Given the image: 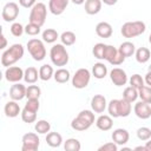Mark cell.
<instances>
[{"instance_id":"cell-53","label":"cell","mask_w":151,"mask_h":151,"mask_svg":"<svg viewBox=\"0 0 151 151\" xmlns=\"http://www.w3.org/2000/svg\"><path fill=\"white\" fill-rule=\"evenodd\" d=\"M149 42L151 44V33H150V35H149Z\"/></svg>"},{"instance_id":"cell-7","label":"cell","mask_w":151,"mask_h":151,"mask_svg":"<svg viewBox=\"0 0 151 151\" xmlns=\"http://www.w3.org/2000/svg\"><path fill=\"white\" fill-rule=\"evenodd\" d=\"M91 80V72L87 68H79L76 71V73L72 77V86L74 88L81 90L85 88Z\"/></svg>"},{"instance_id":"cell-31","label":"cell","mask_w":151,"mask_h":151,"mask_svg":"<svg viewBox=\"0 0 151 151\" xmlns=\"http://www.w3.org/2000/svg\"><path fill=\"white\" fill-rule=\"evenodd\" d=\"M138 97H139L138 90L134 88V87H132L131 85L127 86V87L124 90V92H123V98H124L125 100H127L129 103H134Z\"/></svg>"},{"instance_id":"cell-14","label":"cell","mask_w":151,"mask_h":151,"mask_svg":"<svg viewBox=\"0 0 151 151\" xmlns=\"http://www.w3.org/2000/svg\"><path fill=\"white\" fill-rule=\"evenodd\" d=\"M107 107L106 98L103 94H94L91 99V109L94 113H103Z\"/></svg>"},{"instance_id":"cell-11","label":"cell","mask_w":151,"mask_h":151,"mask_svg":"<svg viewBox=\"0 0 151 151\" xmlns=\"http://www.w3.org/2000/svg\"><path fill=\"white\" fill-rule=\"evenodd\" d=\"M110 79L116 86H124L129 81L126 72L120 67H114L110 72Z\"/></svg>"},{"instance_id":"cell-40","label":"cell","mask_w":151,"mask_h":151,"mask_svg":"<svg viewBox=\"0 0 151 151\" xmlns=\"http://www.w3.org/2000/svg\"><path fill=\"white\" fill-rule=\"evenodd\" d=\"M137 137L139 140L142 142H146L147 139L151 138V129L146 127V126H142L137 130Z\"/></svg>"},{"instance_id":"cell-39","label":"cell","mask_w":151,"mask_h":151,"mask_svg":"<svg viewBox=\"0 0 151 151\" xmlns=\"http://www.w3.org/2000/svg\"><path fill=\"white\" fill-rule=\"evenodd\" d=\"M129 83H130V85H131L132 87L139 90L142 86H144V83H145V81H144V78H143L140 74L136 73V74H132V76L130 77Z\"/></svg>"},{"instance_id":"cell-10","label":"cell","mask_w":151,"mask_h":151,"mask_svg":"<svg viewBox=\"0 0 151 151\" xmlns=\"http://www.w3.org/2000/svg\"><path fill=\"white\" fill-rule=\"evenodd\" d=\"M19 15V6L18 4L11 1V2H7L4 8H2V12H1V17L4 19V21L6 22H13Z\"/></svg>"},{"instance_id":"cell-51","label":"cell","mask_w":151,"mask_h":151,"mask_svg":"<svg viewBox=\"0 0 151 151\" xmlns=\"http://www.w3.org/2000/svg\"><path fill=\"white\" fill-rule=\"evenodd\" d=\"M70 1H72L74 5H81V4H84L86 0H70Z\"/></svg>"},{"instance_id":"cell-5","label":"cell","mask_w":151,"mask_h":151,"mask_svg":"<svg viewBox=\"0 0 151 151\" xmlns=\"http://www.w3.org/2000/svg\"><path fill=\"white\" fill-rule=\"evenodd\" d=\"M27 50L28 53L31 54V57L35 60V61H41L45 59L46 57V47L44 45V40L40 39H29L27 41Z\"/></svg>"},{"instance_id":"cell-15","label":"cell","mask_w":151,"mask_h":151,"mask_svg":"<svg viewBox=\"0 0 151 151\" xmlns=\"http://www.w3.org/2000/svg\"><path fill=\"white\" fill-rule=\"evenodd\" d=\"M70 0H50L48 1V9L54 15H60L65 12Z\"/></svg>"},{"instance_id":"cell-47","label":"cell","mask_w":151,"mask_h":151,"mask_svg":"<svg viewBox=\"0 0 151 151\" xmlns=\"http://www.w3.org/2000/svg\"><path fill=\"white\" fill-rule=\"evenodd\" d=\"M0 39H1V46H0V48H1V50H4V48L7 46V39H6V37H5V34H4V33H1Z\"/></svg>"},{"instance_id":"cell-48","label":"cell","mask_w":151,"mask_h":151,"mask_svg":"<svg viewBox=\"0 0 151 151\" xmlns=\"http://www.w3.org/2000/svg\"><path fill=\"white\" fill-rule=\"evenodd\" d=\"M144 81L147 86H151V72L147 71V73L145 74V78H144Z\"/></svg>"},{"instance_id":"cell-22","label":"cell","mask_w":151,"mask_h":151,"mask_svg":"<svg viewBox=\"0 0 151 151\" xmlns=\"http://www.w3.org/2000/svg\"><path fill=\"white\" fill-rule=\"evenodd\" d=\"M120 54L125 58H129V57H132L136 52V46L133 45V42L131 41H124L120 44V46L118 47Z\"/></svg>"},{"instance_id":"cell-20","label":"cell","mask_w":151,"mask_h":151,"mask_svg":"<svg viewBox=\"0 0 151 151\" xmlns=\"http://www.w3.org/2000/svg\"><path fill=\"white\" fill-rule=\"evenodd\" d=\"M113 125V120L111 116L107 114H100L97 119H96V126L101 130V131H109L112 129Z\"/></svg>"},{"instance_id":"cell-37","label":"cell","mask_w":151,"mask_h":151,"mask_svg":"<svg viewBox=\"0 0 151 151\" xmlns=\"http://www.w3.org/2000/svg\"><path fill=\"white\" fill-rule=\"evenodd\" d=\"M21 119H22V122H25L27 124L34 123L37 120V112H33V111L22 109L21 110Z\"/></svg>"},{"instance_id":"cell-34","label":"cell","mask_w":151,"mask_h":151,"mask_svg":"<svg viewBox=\"0 0 151 151\" xmlns=\"http://www.w3.org/2000/svg\"><path fill=\"white\" fill-rule=\"evenodd\" d=\"M64 149L66 151H80L81 144L76 138H68L66 142H64Z\"/></svg>"},{"instance_id":"cell-18","label":"cell","mask_w":151,"mask_h":151,"mask_svg":"<svg viewBox=\"0 0 151 151\" xmlns=\"http://www.w3.org/2000/svg\"><path fill=\"white\" fill-rule=\"evenodd\" d=\"M4 112L6 114V117L8 118H15L18 117L19 114H21V109L19 106V104L17 103V100H9L5 104V107H4Z\"/></svg>"},{"instance_id":"cell-19","label":"cell","mask_w":151,"mask_h":151,"mask_svg":"<svg viewBox=\"0 0 151 151\" xmlns=\"http://www.w3.org/2000/svg\"><path fill=\"white\" fill-rule=\"evenodd\" d=\"M112 32H113L112 26L106 21H100L96 26V33L100 38H104V39L110 38L112 35Z\"/></svg>"},{"instance_id":"cell-28","label":"cell","mask_w":151,"mask_h":151,"mask_svg":"<svg viewBox=\"0 0 151 151\" xmlns=\"http://www.w3.org/2000/svg\"><path fill=\"white\" fill-rule=\"evenodd\" d=\"M131 103H129L127 100H125L124 98L119 99V103H118V116L119 117H129L130 113H131Z\"/></svg>"},{"instance_id":"cell-42","label":"cell","mask_w":151,"mask_h":151,"mask_svg":"<svg viewBox=\"0 0 151 151\" xmlns=\"http://www.w3.org/2000/svg\"><path fill=\"white\" fill-rule=\"evenodd\" d=\"M107 111L111 117L118 118V99H112L107 104Z\"/></svg>"},{"instance_id":"cell-16","label":"cell","mask_w":151,"mask_h":151,"mask_svg":"<svg viewBox=\"0 0 151 151\" xmlns=\"http://www.w3.org/2000/svg\"><path fill=\"white\" fill-rule=\"evenodd\" d=\"M111 137H112V140H113L117 145H122V146H124V145L129 142V139H130V133H129L127 130L119 127V129L113 130Z\"/></svg>"},{"instance_id":"cell-35","label":"cell","mask_w":151,"mask_h":151,"mask_svg":"<svg viewBox=\"0 0 151 151\" xmlns=\"http://www.w3.org/2000/svg\"><path fill=\"white\" fill-rule=\"evenodd\" d=\"M41 94V90L38 85H29L26 88V98L27 99H39Z\"/></svg>"},{"instance_id":"cell-13","label":"cell","mask_w":151,"mask_h":151,"mask_svg":"<svg viewBox=\"0 0 151 151\" xmlns=\"http://www.w3.org/2000/svg\"><path fill=\"white\" fill-rule=\"evenodd\" d=\"M133 112L140 119H149L151 117V106H150L149 103H145V101L140 100V101L134 104Z\"/></svg>"},{"instance_id":"cell-21","label":"cell","mask_w":151,"mask_h":151,"mask_svg":"<svg viewBox=\"0 0 151 151\" xmlns=\"http://www.w3.org/2000/svg\"><path fill=\"white\" fill-rule=\"evenodd\" d=\"M103 1L101 0H86L85 1V12L88 15L98 14L101 9Z\"/></svg>"},{"instance_id":"cell-45","label":"cell","mask_w":151,"mask_h":151,"mask_svg":"<svg viewBox=\"0 0 151 151\" xmlns=\"http://www.w3.org/2000/svg\"><path fill=\"white\" fill-rule=\"evenodd\" d=\"M98 151H118V145L112 140V142L105 143L101 146H99Z\"/></svg>"},{"instance_id":"cell-46","label":"cell","mask_w":151,"mask_h":151,"mask_svg":"<svg viewBox=\"0 0 151 151\" xmlns=\"http://www.w3.org/2000/svg\"><path fill=\"white\" fill-rule=\"evenodd\" d=\"M19 4L24 8H32L37 4V0H19Z\"/></svg>"},{"instance_id":"cell-8","label":"cell","mask_w":151,"mask_h":151,"mask_svg":"<svg viewBox=\"0 0 151 151\" xmlns=\"http://www.w3.org/2000/svg\"><path fill=\"white\" fill-rule=\"evenodd\" d=\"M125 59L126 58L120 54L118 48H116L113 45H106L105 53H104V60L109 61L111 65L119 66V65H122L124 63Z\"/></svg>"},{"instance_id":"cell-12","label":"cell","mask_w":151,"mask_h":151,"mask_svg":"<svg viewBox=\"0 0 151 151\" xmlns=\"http://www.w3.org/2000/svg\"><path fill=\"white\" fill-rule=\"evenodd\" d=\"M24 72L25 71L19 66H9L5 71V79L9 83H19L24 79Z\"/></svg>"},{"instance_id":"cell-30","label":"cell","mask_w":151,"mask_h":151,"mask_svg":"<svg viewBox=\"0 0 151 151\" xmlns=\"http://www.w3.org/2000/svg\"><path fill=\"white\" fill-rule=\"evenodd\" d=\"M54 76V71H53V67L51 65H42L40 68H39V78L42 80V81H47L50 80L52 77Z\"/></svg>"},{"instance_id":"cell-25","label":"cell","mask_w":151,"mask_h":151,"mask_svg":"<svg viewBox=\"0 0 151 151\" xmlns=\"http://www.w3.org/2000/svg\"><path fill=\"white\" fill-rule=\"evenodd\" d=\"M39 78V72L34 66H29L24 72V80L27 84H34Z\"/></svg>"},{"instance_id":"cell-41","label":"cell","mask_w":151,"mask_h":151,"mask_svg":"<svg viewBox=\"0 0 151 151\" xmlns=\"http://www.w3.org/2000/svg\"><path fill=\"white\" fill-rule=\"evenodd\" d=\"M40 28H41V26H39L37 24H33V22H29L25 26V33L28 34V35L34 37V35H38L40 33V31H41Z\"/></svg>"},{"instance_id":"cell-50","label":"cell","mask_w":151,"mask_h":151,"mask_svg":"<svg viewBox=\"0 0 151 151\" xmlns=\"http://www.w3.org/2000/svg\"><path fill=\"white\" fill-rule=\"evenodd\" d=\"M145 147H146V151H151V138L146 140V143H145Z\"/></svg>"},{"instance_id":"cell-4","label":"cell","mask_w":151,"mask_h":151,"mask_svg":"<svg viewBox=\"0 0 151 151\" xmlns=\"http://www.w3.org/2000/svg\"><path fill=\"white\" fill-rule=\"evenodd\" d=\"M146 29V25L143 21H127L125 24H123L122 28H120V33L124 38H136L140 34H143Z\"/></svg>"},{"instance_id":"cell-24","label":"cell","mask_w":151,"mask_h":151,"mask_svg":"<svg viewBox=\"0 0 151 151\" xmlns=\"http://www.w3.org/2000/svg\"><path fill=\"white\" fill-rule=\"evenodd\" d=\"M92 76L97 79H104L107 76V67L104 63H96L92 67Z\"/></svg>"},{"instance_id":"cell-33","label":"cell","mask_w":151,"mask_h":151,"mask_svg":"<svg viewBox=\"0 0 151 151\" xmlns=\"http://www.w3.org/2000/svg\"><path fill=\"white\" fill-rule=\"evenodd\" d=\"M60 40H61V44L63 45H65V46H72L76 42L77 37H76V34L72 31H65V32L61 33Z\"/></svg>"},{"instance_id":"cell-2","label":"cell","mask_w":151,"mask_h":151,"mask_svg":"<svg viewBox=\"0 0 151 151\" xmlns=\"http://www.w3.org/2000/svg\"><path fill=\"white\" fill-rule=\"evenodd\" d=\"M94 123V113L91 110H83L71 122V127L76 131H85Z\"/></svg>"},{"instance_id":"cell-17","label":"cell","mask_w":151,"mask_h":151,"mask_svg":"<svg viewBox=\"0 0 151 151\" xmlns=\"http://www.w3.org/2000/svg\"><path fill=\"white\" fill-rule=\"evenodd\" d=\"M26 88L27 87L25 85H22L20 83H14V85H12L11 88H9V97H11V99L17 100V101L24 99L26 97Z\"/></svg>"},{"instance_id":"cell-26","label":"cell","mask_w":151,"mask_h":151,"mask_svg":"<svg viewBox=\"0 0 151 151\" xmlns=\"http://www.w3.org/2000/svg\"><path fill=\"white\" fill-rule=\"evenodd\" d=\"M46 143L51 147H59L63 144V137L58 132H48L46 134Z\"/></svg>"},{"instance_id":"cell-27","label":"cell","mask_w":151,"mask_h":151,"mask_svg":"<svg viewBox=\"0 0 151 151\" xmlns=\"http://www.w3.org/2000/svg\"><path fill=\"white\" fill-rule=\"evenodd\" d=\"M53 78H54V80H55L57 83H59V84H65V83H67V81L70 80L71 74H70V71H68V70H66V68H64V67H60V68H58V70L54 72Z\"/></svg>"},{"instance_id":"cell-54","label":"cell","mask_w":151,"mask_h":151,"mask_svg":"<svg viewBox=\"0 0 151 151\" xmlns=\"http://www.w3.org/2000/svg\"><path fill=\"white\" fill-rule=\"evenodd\" d=\"M147 71H149V72H151V64H150V66H149V68H147Z\"/></svg>"},{"instance_id":"cell-9","label":"cell","mask_w":151,"mask_h":151,"mask_svg":"<svg viewBox=\"0 0 151 151\" xmlns=\"http://www.w3.org/2000/svg\"><path fill=\"white\" fill-rule=\"evenodd\" d=\"M22 145L21 150L22 151H37L40 145V139L38 137V133L34 132H28L22 136Z\"/></svg>"},{"instance_id":"cell-29","label":"cell","mask_w":151,"mask_h":151,"mask_svg":"<svg viewBox=\"0 0 151 151\" xmlns=\"http://www.w3.org/2000/svg\"><path fill=\"white\" fill-rule=\"evenodd\" d=\"M41 38H42L44 42L53 44V42H55V41H57V39H58V38H60V37H59L58 32H57L54 28H46V29L42 32Z\"/></svg>"},{"instance_id":"cell-38","label":"cell","mask_w":151,"mask_h":151,"mask_svg":"<svg viewBox=\"0 0 151 151\" xmlns=\"http://www.w3.org/2000/svg\"><path fill=\"white\" fill-rule=\"evenodd\" d=\"M105 47L106 45L103 42H98L93 46L92 48V53L94 55V58L99 59V60H104V53H105Z\"/></svg>"},{"instance_id":"cell-44","label":"cell","mask_w":151,"mask_h":151,"mask_svg":"<svg viewBox=\"0 0 151 151\" xmlns=\"http://www.w3.org/2000/svg\"><path fill=\"white\" fill-rule=\"evenodd\" d=\"M25 32V27L20 24V22H13L12 26H11V33L14 35V37H21L22 33Z\"/></svg>"},{"instance_id":"cell-49","label":"cell","mask_w":151,"mask_h":151,"mask_svg":"<svg viewBox=\"0 0 151 151\" xmlns=\"http://www.w3.org/2000/svg\"><path fill=\"white\" fill-rule=\"evenodd\" d=\"M101 1L107 6H113V5H116L118 2V0H101Z\"/></svg>"},{"instance_id":"cell-3","label":"cell","mask_w":151,"mask_h":151,"mask_svg":"<svg viewBox=\"0 0 151 151\" xmlns=\"http://www.w3.org/2000/svg\"><path fill=\"white\" fill-rule=\"evenodd\" d=\"M68 52L66 51L65 45L54 44L50 50V59L54 66L63 67L68 63Z\"/></svg>"},{"instance_id":"cell-36","label":"cell","mask_w":151,"mask_h":151,"mask_svg":"<svg viewBox=\"0 0 151 151\" xmlns=\"http://www.w3.org/2000/svg\"><path fill=\"white\" fill-rule=\"evenodd\" d=\"M138 94H139L140 100L151 104V86H147V85L142 86L138 90Z\"/></svg>"},{"instance_id":"cell-6","label":"cell","mask_w":151,"mask_h":151,"mask_svg":"<svg viewBox=\"0 0 151 151\" xmlns=\"http://www.w3.org/2000/svg\"><path fill=\"white\" fill-rule=\"evenodd\" d=\"M46 17H47V7L45 4L42 2H37L32 8H31V13H29V22L37 24L39 26H42L46 21Z\"/></svg>"},{"instance_id":"cell-23","label":"cell","mask_w":151,"mask_h":151,"mask_svg":"<svg viewBox=\"0 0 151 151\" xmlns=\"http://www.w3.org/2000/svg\"><path fill=\"white\" fill-rule=\"evenodd\" d=\"M134 55H136V60L139 63V64H145L150 60V57H151V52L147 47H139L134 52Z\"/></svg>"},{"instance_id":"cell-1","label":"cell","mask_w":151,"mask_h":151,"mask_svg":"<svg viewBox=\"0 0 151 151\" xmlns=\"http://www.w3.org/2000/svg\"><path fill=\"white\" fill-rule=\"evenodd\" d=\"M25 48L21 44H13L11 47L5 50L1 54V65L5 67H9L20 60L24 57Z\"/></svg>"},{"instance_id":"cell-52","label":"cell","mask_w":151,"mask_h":151,"mask_svg":"<svg viewBox=\"0 0 151 151\" xmlns=\"http://www.w3.org/2000/svg\"><path fill=\"white\" fill-rule=\"evenodd\" d=\"M134 150H142V151H146V147H145V145L143 146V145H139V146H136L134 147Z\"/></svg>"},{"instance_id":"cell-43","label":"cell","mask_w":151,"mask_h":151,"mask_svg":"<svg viewBox=\"0 0 151 151\" xmlns=\"http://www.w3.org/2000/svg\"><path fill=\"white\" fill-rule=\"evenodd\" d=\"M39 107H40L39 99H27V103L24 106V109L29 110V111H33V112H38L39 111Z\"/></svg>"},{"instance_id":"cell-32","label":"cell","mask_w":151,"mask_h":151,"mask_svg":"<svg viewBox=\"0 0 151 151\" xmlns=\"http://www.w3.org/2000/svg\"><path fill=\"white\" fill-rule=\"evenodd\" d=\"M34 130L39 134H47L50 132V130H51V124L45 119H40V120H38L35 123Z\"/></svg>"}]
</instances>
